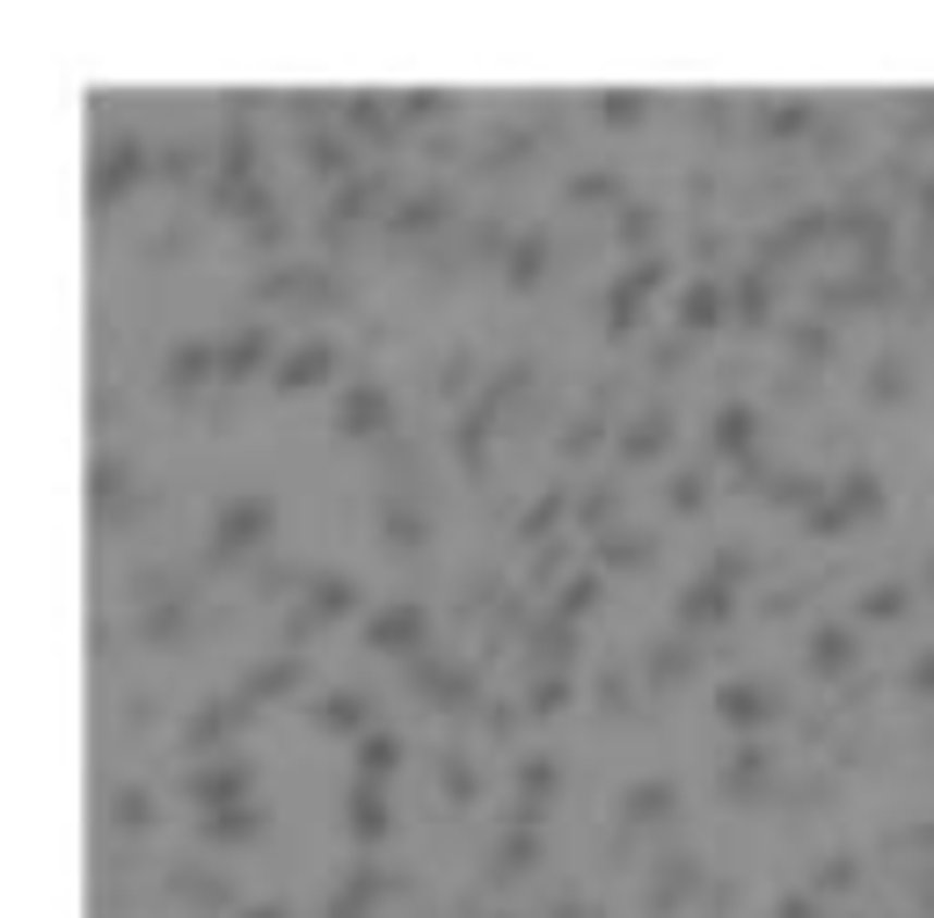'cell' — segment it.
<instances>
[{
	"mask_svg": "<svg viewBox=\"0 0 934 918\" xmlns=\"http://www.w3.org/2000/svg\"><path fill=\"white\" fill-rule=\"evenodd\" d=\"M263 532H271V496H234V504H220V518H212V561L256 547Z\"/></svg>",
	"mask_w": 934,
	"mask_h": 918,
	"instance_id": "1",
	"label": "cell"
},
{
	"mask_svg": "<svg viewBox=\"0 0 934 918\" xmlns=\"http://www.w3.org/2000/svg\"><path fill=\"white\" fill-rule=\"evenodd\" d=\"M139 161H147V153H139V132H118V146H102L96 153V175H88V204H110V197H124L132 190V183H139Z\"/></svg>",
	"mask_w": 934,
	"mask_h": 918,
	"instance_id": "2",
	"label": "cell"
},
{
	"mask_svg": "<svg viewBox=\"0 0 934 918\" xmlns=\"http://www.w3.org/2000/svg\"><path fill=\"white\" fill-rule=\"evenodd\" d=\"M351 605H358V583H351V576H307V605L293 612V628H285V634L299 642L315 620H344Z\"/></svg>",
	"mask_w": 934,
	"mask_h": 918,
	"instance_id": "3",
	"label": "cell"
},
{
	"mask_svg": "<svg viewBox=\"0 0 934 918\" xmlns=\"http://www.w3.org/2000/svg\"><path fill=\"white\" fill-rule=\"evenodd\" d=\"M366 642L372 649H417L423 642V605H409V598L380 605V612L366 620Z\"/></svg>",
	"mask_w": 934,
	"mask_h": 918,
	"instance_id": "4",
	"label": "cell"
},
{
	"mask_svg": "<svg viewBox=\"0 0 934 918\" xmlns=\"http://www.w3.org/2000/svg\"><path fill=\"white\" fill-rule=\"evenodd\" d=\"M336 431H344V437H372V431H388V394L372 387V380H358V387L344 394V409H336Z\"/></svg>",
	"mask_w": 934,
	"mask_h": 918,
	"instance_id": "5",
	"label": "cell"
},
{
	"mask_svg": "<svg viewBox=\"0 0 934 918\" xmlns=\"http://www.w3.org/2000/svg\"><path fill=\"white\" fill-rule=\"evenodd\" d=\"M191 795L205 802V817L212 809H242V795H248V766L234 758V766H205V773L191 780Z\"/></svg>",
	"mask_w": 934,
	"mask_h": 918,
	"instance_id": "6",
	"label": "cell"
},
{
	"mask_svg": "<svg viewBox=\"0 0 934 918\" xmlns=\"http://www.w3.org/2000/svg\"><path fill=\"white\" fill-rule=\"evenodd\" d=\"M715 715H723L730 729H760V722H766V685H752V678L715 685Z\"/></svg>",
	"mask_w": 934,
	"mask_h": 918,
	"instance_id": "7",
	"label": "cell"
},
{
	"mask_svg": "<svg viewBox=\"0 0 934 918\" xmlns=\"http://www.w3.org/2000/svg\"><path fill=\"white\" fill-rule=\"evenodd\" d=\"M730 612V591L715 576H693L687 591H679V628H709V620H723Z\"/></svg>",
	"mask_w": 934,
	"mask_h": 918,
	"instance_id": "8",
	"label": "cell"
},
{
	"mask_svg": "<svg viewBox=\"0 0 934 918\" xmlns=\"http://www.w3.org/2000/svg\"><path fill=\"white\" fill-rule=\"evenodd\" d=\"M271 380H278L285 394H293V387H315V380H329V343H299V350H285Z\"/></svg>",
	"mask_w": 934,
	"mask_h": 918,
	"instance_id": "9",
	"label": "cell"
},
{
	"mask_svg": "<svg viewBox=\"0 0 934 918\" xmlns=\"http://www.w3.org/2000/svg\"><path fill=\"white\" fill-rule=\"evenodd\" d=\"M380 882H388L380 868H358V874H344V882H336V896H329V911H321V918H366V911H372V896H380Z\"/></svg>",
	"mask_w": 934,
	"mask_h": 918,
	"instance_id": "10",
	"label": "cell"
},
{
	"mask_svg": "<svg viewBox=\"0 0 934 918\" xmlns=\"http://www.w3.org/2000/svg\"><path fill=\"white\" fill-rule=\"evenodd\" d=\"M672 817V780H636L620 795V823H664Z\"/></svg>",
	"mask_w": 934,
	"mask_h": 918,
	"instance_id": "11",
	"label": "cell"
},
{
	"mask_svg": "<svg viewBox=\"0 0 934 918\" xmlns=\"http://www.w3.org/2000/svg\"><path fill=\"white\" fill-rule=\"evenodd\" d=\"M205 372H220V358H212L205 343H175V350H169V364H161V380H169L175 394H183V387H197Z\"/></svg>",
	"mask_w": 934,
	"mask_h": 918,
	"instance_id": "12",
	"label": "cell"
},
{
	"mask_svg": "<svg viewBox=\"0 0 934 918\" xmlns=\"http://www.w3.org/2000/svg\"><path fill=\"white\" fill-rule=\"evenodd\" d=\"M315 722L329 729V736H351V729H366V693H321Z\"/></svg>",
	"mask_w": 934,
	"mask_h": 918,
	"instance_id": "13",
	"label": "cell"
},
{
	"mask_svg": "<svg viewBox=\"0 0 934 918\" xmlns=\"http://www.w3.org/2000/svg\"><path fill=\"white\" fill-rule=\"evenodd\" d=\"M541 270H548V234L533 226V234H518V241H512V256H504V277H512V285H533Z\"/></svg>",
	"mask_w": 934,
	"mask_h": 918,
	"instance_id": "14",
	"label": "cell"
},
{
	"mask_svg": "<svg viewBox=\"0 0 934 918\" xmlns=\"http://www.w3.org/2000/svg\"><path fill=\"white\" fill-rule=\"evenodd\" d=\"M263 350H271V336H263V328H242V336H226L220 372H226V380H248V372L263 364Z\"/></svg>",
	"mask_w": 934,
	"mask_h": 918,
	"instance_id": "15",
	"label": "cell"
},
{
	"mask_svg": "<svg viewBox=\"0 0 934 918\" xmlns=\"http://www.w3.org/2000/svg\"><path fill=\"white\" fill-rule=\"evenodd\" d=\"M548 787H555V758H526V766H518V823H533Z\"/></svg>",
	"mask_w": 934,
	"mask_h": 918,
	"instance_id": "16",
	"label": "cell"
},
{
	"mask_svg": "<svg viewBox=\"0 0 934 918\" xmlns=\"http://www.w3.org/2000/svg\"><path fill=\"white\" fill-rule=\"evenodd\" d=\"M847 663H855V642H847V628H818V634H811V671H818V678H839Z\"/></svg>",
	"mask_w": 934,
	"mask_h": 918,
	"instance_id": "17",
	"label": "cell"
},
{
	"mask_svg": "<svg viewBox=\"0 0 934 918\" xmlns=\"http://www.w3.org/2000/svg\"><path fill=\"white\" fill-rule=\"evenodd\" d=\"M285 685H299V656H278V663H256V671L242 678V700H271V693H285Z\"/></svg>",
	"mask_w": 934,
	"mask_h": 918,
	"instance_id": "18",
	"label": "cell"
},
{
	"mask_svg": "<svg viewBox=\"0 0 934 918\" xmlns=\"http://www.w3.org/2000/svg\"><path fill=\"white\" fill-rule=\"evenodd\" d=\"M242 707H248V700H242V693H234V700H212V707H205V715H197V722H191V729H183V744H220L226 729L242 722Z\"/></svg>",
	"mask_w": 934,
	"mask_h": 918,
	"instance_id": "19",
	"label": "cell"
},
{
	"mask_svg": "<svg viewBox=\"0 0 934 918\" xmlns=\"http://www.w3.org/2000/svg\"><path fill=\"white\" fill-rule=\"evenodd\" d=\"M344 817H351L358 839H380V831H388V809H380V795H372V780H358V787L344 795Z\"/></svg>",
	"mask_w": 934,
	"mask_h": 918,
	"instance_id": "20",
	"label": "cell"
},
{
	"mask_svg": "<svg viewBox=\"0 0 934 918\" xmlns=\"http://www.w3.org/2000/svg\"><path fill=\"white\" fill-rule=\"evenodd\" d=\"M715 314H723V291H715L709 277H693V285L679 291V328H709Z\"/></svg>",
	"mask_w": 934,
	"mask_h": 918,
	"instance_id": "21",
	"label": "cell"
},
{
	"mask_svg": "<svg viewBox=\"0 0 934 918\" xmlns=\"http://www.w3.org/2000/svg\"><path fill=\"white\" fill-rule=\"evenodd\" d=\"M664 409H650V415H636V423H628V437H620V445H628V459H658L664 452Z\"/></svg>",
	"mask_w": 934,
	"mask_h": 918,
	"instance_id": "22",
	"label": "cell"
},
{
	"mask_svg": "<svg viewBox=\"0 0 934 918\" xmlns=\"http://www.w3.org/2000/svg\"><path fill=\"white\" fill-rule=\"evenodd\" d=\"M248 831H256V809H212V817H205V839H212V846H242Z\"/></svg>",
	"mask_w": 934,
	"mask_h": 918,
	"instance_id": "23",
	"label": "cell"
},
{
	"mask_svg": "<svg viewBox=\"0 0 934 918\" xmlns=\"http://www.w3.org/2000/svg\"><path fill=\"white\" fill-rule=\"evenodd\" d=\"M658 285V263H642V270H628V277H620L614 285V328H628V321H636V299L642 291Z\"/></svg>",
	"mask_w": 934,
	"mask_h": 918,
	"instance_id": "24",
	"label": "cell"
},
{
	"mask_svg": "<svg viewBox=\"0 0 934 918\" xmlns=\"http://www.w3.org/2000/svg\"><path fill=\"white\" fill-rule=\"evenodd\" d=\"M687 663H693L687 642H658V649H650V663H642V678H650V685H672V678H687Z\"/></svg>",
	"mask_w": 934,
	"mask_h": 918,
	"instance_id": "25",
	"label": "cell"
},
{
	"mask_svg": "<svg viewBox=\"0 0 934 918\" xmlns=\"http://www.w3.org/2000/svg\"><path fill=\"white\" fill-rule=\"evenodd\" d=\"M745 445H752V409L730 401V409L715 415V452H745Z\"/></svg>",
	"mask_w": 934,
	"mask_h": 918,
	"instance_id": "26",
	"label": "cell"
},
{
	"mask_svg": "<svg viewBox=\"0 0 934 918\" xmlns=\"http://www.w3.org/2000/svg\"><path fill=\"white\" fill-rule=\"evenodd\" d=\"M175 890L191 896L197 911H220L226 904V882H212V874H197V868H175Z\"/></svg>",
	"mask_w": 934,
	"mask_h": 918,
	"instance_id": "27",
	"label": "cell"
},
{
	"mask_svg": "<svg viewBox=\"0 0 934 918\" xmlns=\"http://www.w3.org/2000/svg\"><path fill=\"white\" fill-rule=\"evenodd\" d=\"M730 307H738V321H752V328L766 321V307H774V291H766V277H760V270H752V277H745V285L730 291Z\"/></svg>",
	"mask_w": 934,
	"mask_h": 918,
	"instance_id": "28",
	"label": "cell"
},
{
	"mask_svg": "<svg viewBox=\"0 0 934 918\" xmlns=\"http://www.w3.org/2000/svg\"><path fill=\"white\" fill-rule=\"evenodd\" d=\"M110 817H118L124 831H147V823H153V795H147V787H118Z\"/></svg>",
	"mask_w": 934,
	"mask_h": 918,
	"instance_id": "29",
	"label": "cell"
},
{
	"mask_svg": "<svg viewBox=\"0 0 934 918\" xmlns=\"http://www.w3.org/2000/svg\"><path fill=\"white\" fill-rule=\"evenodd\" d=\"M855 612L861 620H890V612H906V591H898V583H869L855 598Z\"/></svg>",
	"mask_w": 934,
	"mask_h": 918,
	"instance_id": "30",
	"label": "cell"
},
{
	"mask_svg": "<svg viewBox=\"0 0 934 918\" xmlns=\"http://www.w3.org/2000/svg\"><path fill=\"white\" fill-rule=\"evenodd\" d=\"M760 780H766V750H760V744H745L738 758H730V795H752Z\"/></svg>",
	"mask_w": 934,
	"mask_h": 918,
	"instance_id": "31",
	"label": "cell"
},
{
	"mask_svg": "<svg viewBox=\"0 0 934 918\" xmlns=\"http://www.w3.org/2000/svg\"><path fill=\"white\" fill-rule=\"evenodd\" d=\"M175 628H183V598H161V605H147V620H139V634H147V642H169Z\"/></svg>",
	"mask_w": 934,
	"mask_h": 918,
	"instance_id": "32",
	"label": "cell"
},
{
	"mask_svg": "<svg viewBox=\"0 0 934 918\" xmlns=\"http://www.w3.org/2000/svg\"><path fill=\"white\" fill-rule=\"evenodd\" d=\"M803 124H811V102H774L766 110V139H796Z\"/></svg>",
	"mask_w": 934,
	"mask_h": 918,
	"instance_id": "33",
	"label": "cell"
},
{
	"mask_svg": "<svg viewBox=\"0 0 934 918\" xmlns=\"http://www.w3.org/2000/svg\"><path fill=\"white\" fill-rule=\"evenodd\" d=\"M591 598H599V576H569V583H563V598H555V620H577Z\"/></svg>",
	"mask_w": 934,
	"mask_h": 918,
	"instance_id": "34",
	"label": "cell"
},
{
	"mask_svg": "<svg viewBox=\"0 0 934 918\" xmlns=\"http://www.w3.org/2000/svg\"><path fill=\"white\" fill-rule=\"evenodd\" d=\"M869 394H876V401H906V364L884 358L876 372H869Z\"/></svg>",
	"mask_w": 934,
	"mask_h": 918,
	"instance_id": "35",
	"label": "cell"
},
{
	"mask_svg": "<svg viewBox=\"0 0 934 918\" xmlns=\"http://www.w3.org/2000/svg\"><path fill=\"white\" fill-rule=\"evenodd\" d=\"M599 561H650V539H636V532H606V539H599Z\"/></svg>",
	"mask_w": 934,
	"mask_h": 918,
	"instance_id": "36",
	"label": "cell"
},
{
	"mask_svg": "<svg viewBox=\"0 0 934 918\" xmlns=\"http://www.w3.org/2000/svg\"><path fill=\"white\" fill-rule=\"evenodd\" d=\"M423 539V518L417 510H402V504H388V547H417Z\"/></svg>",
	"mask_w": 934,
	"mask_h": 918,
	"instance_id": "37",
	"label": "cell"
},
{
	"mask_svg": "<svg viewBox=\"0 0 934 918\" xmlns=\"http://www.w3.org/2000/svg\"><path fill=\"white\" fill-rule=\"evenodd\" d=\"M839 504H847V518H855V510H876V504H884V496H876V474H847Z\"/></svg>",
	"mask_w": 934,
	"mask_h": 918,
	"instance_id": "38",
	"label": "cell"
},
{
	"mask_svg": "<svg viewBox=\"0 0 934 918\" xmlns=\"http://www.w3.org/2000/svg\"><path fill=\"white\" fill-rule=\"evenodd\" d=\"M620 183L606 169H591V175H577V183H569V197H577V204H606V197H614Z\"/></svg>",
	"mask_w": 934,
	"mask_h": 918,
	"instance_id": "39",
	"label": "cell"
},
{
	"mask_svg": "<svg viewBox=\"0 0 934 918\" xmlns=\"http://www.w3.org/2000/svg\"><path fill=\"white\" fill-rule=\"evenodd\" d=\"M439 212H445V197H417V204H402V212H394V226H402V234H423Z\"/></svg>",
	"mask_w": 934,
	"mask_h": 918,
	"instance_id": "40",
	"label": "cell"
},
{
	"mask_svg": "<svg viewBox=\"0 0 934 918\" xmlns=\"http://www.w3.org/2000/svg\"><path fill=\"white\" fill-rule=\"evenodd\" d=\"M118 482H124V459H96V474H88V504L102 510V504H110V488H118Z\"/></svg>",
	"mask_w": 934,
	"mask_h": 918,
	"instance_id": "41",
	"label": "cell"
},
{
	"mask_svg": "<svg viewBox=\"0 0 934 918\" xmlns=\"http://www.w3.org/2000/svg\"><path fill=\"white\" fill-rule=\"evenodd\" d=\"M358 766H366V780L394 773V736H366V750H358Z\"/></svg>",
	"mask_w": 934,
	"mask_h": 918,
	"instance_id": "42",
	"label": "cell"
},
{
	"mask_svg": "<svg viewBox=\"0 0 934 918\" xmlns=\"http://www.w3.org/2000/svg\"><path fill=\"white\" fill-rule=\"evenodd\" d=\"M650 234H658V212H650V204H628V212H620V241H650Z\"/></svg>",
	"mask_w": 934,
	"mask_h": 918,
	"instance_id": "43",
	"label": "cell"
},
{
	"mask_svg": "<svg viewBox=\"0 0 934 918\" xmlns=\"http://www.w3.org/2000/svg\"><path fill=\"white\" fill-rule=\"evenodd\" d=\"M307 161H315V169H329V175H336V169H344V146L329 139V132H315V139H307Z\"/></svg>",
	"mask_w": 934,
	"mask_h": 918,
	"instance_id": "44",
	"label": "cell"
},
{
	"mask_svg": "<svg viewBox=\"0 0 934 918\" xmlns=\"http://www.w3.org/2000/svg\"><path fill=\"white\" fill-rule=\"evenodd\" d=\"M766 496H774V504H803V496H811V482H803V474H774V482H766ZM818 504V496H811Z\"/></svg>",
	"mask_w": 934,
	"mask_h": 918,
	"instance_id": "45",
	"label": "cell"
},
{
	"mask_svg": "<svg viewBox=\"0 0 934 918\" xmlns=\"http://www.w3.org/2000/svg\"><path fill=\"white\" fill-rule=\"evenodd\" d=\"M161 175H169V183L197 175V146H169V153H161Z\"/></svg>",
	"mask_w": 934,
	"mask_h": 918,
	"instance_id": "46",
	"label": "cell"
},
{
	"mask_svg": "<svg viewBox=\"0 0 934 918\" xmlns=\"http://www.w3.org/2000/svg\"><path fill=\"white\" fill-rule=\"evenodd\" d=\"M788 343H796V358H825V343H833V336H825L818 321H803V328H796Z\"/></svg>",
	"mask_w": 934,
	"mask_h": 918,
	"instance_id": "47",
	"label": "cell"
},
{
	"mask_svg": "<svg viewBox=\"0 0 934 918\" xmlns=\"http://www.w3.org/2000/svg\"><path fill=\"white\" fill-rule=\"evenodd\" d=\"M847 882H855V860H825V868H818V882H811V890L825 896V890H847Z\"/></svg>",
	"mask_w": 934,
	"mask_h": 918,
	"instance_id": "48",
	"label": "cell"
},
{
	"mask_svg": "<svg viewBox=\"0 0 934 918\" xmlns=\"http://www.w3.org/2000/svg\"><path fill=\"white\" fill-rule=\"evenodd\" d=\"M701 504V474H672V510H693Z\"/></svg>",
	"mask_w": 934,
	"mask_h": 918,
	"instance_id": "49",
	"label": "cell"
},
{
	"mask_svg": "<svg viewBox=\"0 0 934 918\" xmlns=\"http://www.w3.org/2000/svg\"><path fill=\"white\" fill-rule=\"evenodd\" d=\"M782 918H818V890H788L782 896Z\"/></svg>",
	"mask_w": 934,
	"mask_h": 918,
	"instance_id": "50",
	"label": "cell"
},
{
	"mask_svg": "<svg viewBox=\"0 0 934 918\" xmlns=\"http://www.w3.org/2000/svg\"><path fill=\"white\" fill-rule=\"evenodd\" d=\"M738 569H745V555H738V547H715V561H709V576H715V583H730Z\"/></svg>",
	"mask_w": 934,
	"mask_h": 918,
	"instance_id": "51",
	"label": "cell"
},
{
	"mask_svg": "<svg viewBox=\"0 0 934 918\" xmlns=\"http://www.w3.org/2000/svg\"><path fill=\"white\" fill-rule=\"evenodd\" d=\"M445 795H475V773H467L460 758H445Z\"/></svg>",
	"mask_w": 934,
	"mask_h": 918,
	"instance_id": "52",
	"label": "cell"
},
{
	"mask_svg": "<svg viewBox=\"0 0 934 918\" xmlns=\"http://www.w3.org/2000/svg\"><path fill=\"white\" fill-rule=\"evenodd\" d=\"M533 707H541V715L548 707H563V678H541V685H533Z\"/></svg>",
	"mask_w": 934,
	"mask_h": 918,
	"instance_id": "53",
	"label": "cell"
},
{
	"mask_svg": "<svg viewBox=\"0 0 934 918\" xmlns=\"http://www.w3.org/2000/svg\"><path fill=\"white\" fill-rule=\"evenodd\" d=\"M912 685H920V693H934V649L912 656Z\"/></svg>",
	"mask_w": 934,
	"mask_h": 918,
	"instance_id": "54",
	"label": "cell"
},
{
	"mask_svg": "<svg viewBox=\"0 0 934 918\" xmlns=\"http://www.w3.org/2000/svg\"><path fill=\"white\" fill-rule=\"evenodd\" d=\"M606 510H614V488H591V496H585V518H591V525H599Z\"/></svg>",
	"mask_w": 934,
	"mask_h": 918,
	"instance_id": "55",
	"label": "cell"
},
{
	"mask_svg": "<svg viewBox=\"0 0 934 918\" xmlns=\"http://www.w3.org/2000/svg\"><path fill=\"white\" fill-rule=\"evenodd\" d=\"M599 110H606V117H614V124H628V117H636V96H606V102H599Z\"/></svg>",
	"mask_w": 934,
	"mask_h": 918,
	"instance_id": "56",
	"label": "cell"
},
{
	"mask_svg": "<svg viewBox=\"0 0 934 918\" xmlns=\"http://www.w3.org/2000/svg\"><path fill=\"white\" fill-rule=\"evenodd\" d=\"M920 911H934V874H920Z\"/></svg>",
	"mask_w": 934,
	"mask_h": 918,
	"instance_id": "57",
	"label": "cell"
},
{
	"mask_svg": "<svg viewBox=\"0 0 934 918\" xmlns=\"http://www.w3.org/2000/svg\"><path fill=\"white\" fill-rule=\"evenodd\" d=\"M242 918H285V904H256V911H242Z\"/></svg>",
	"mask_w": 934,
	"mask_h": 918,
	"instance_id": "58",
	"label": "cell"
},
{
	"mask_svg": "<svg viewBox=\"0 0 934 918\" xmlns=\"http://www.w3.org/2000/svg\"><path fill=\"white\" fill-rule=\"evenodd\" d=\"M920 204H927V226H934V175H927V183H920Z\"/></svg>",
	"mask_w": 934,
	"mask_h": 918,
	"instance_id": "59",
	"label": "cell"
}]
</instances>
